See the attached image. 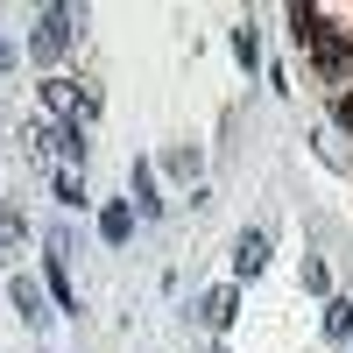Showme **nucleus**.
I'll use <instances>...</instances> for the list:
<instances>
[{
    "mask_svg": "<svg viewBox=\"0 0 353 353\" xmlns=\"http://www.w3.org/2000/svg\"><path fill=\"white\" fill-rule=\"evenodd\" d=\"M325 332H332V339L353 332V304H332V311H325Z\"/></svg>",
    "mask_w": 353,
    "mask_h": 353,
    "instance_id": "6e6552de",
    "label": "nucleus"
},
{
    "mask_svg": "<svg viewBox=\"0 0 353 353\" xmlns=\"http://www.w3.org/2000/svg\"><path fill=\"white\" fill-rule=\"evenodd\" d=\"M290 21H297V43L311 50L318 78H332V85H339V78H353V36H339L325 8H290Z\"/></svg>",
    "mask_w": 353,
    "mask_h": 353,
    "instance_id": "f257e3e1",
    "label": "nucleus"
},
{
    "mask_svg": "<svg viewBox=\"0 0 353 353\" xmlns=\"http://www.w3.org/2000/svg\"><path fill=\"white\" fill-rule=\"evenodd\" d=\"M99 233H106V241H128V233H134V205H106V212H99Z\"/></svg>",
    "mask_w": 353,
    "mask_h": 353,
    "instance_id": "20e7f679",
    "label": "nucleus"
},
{
    "mask_svg": "<svg viewBox=\"0 0 353 353\" xmlns=\"http://www.w3.org/2000/svg\"><path fill=\"white\" fill-rule=\"evenodd\" d=\"M14 304H21V318H50V311H43V297H36V283H28V276H14Z\"/></svg>",
    "mask_w": 353,
    "mask_h": 353,
    "instance_id": "423d86ee",
    "label": "nucleus"
},
{
    "mask_svg": "<svg viewBox=\"0 0 353 353\" xmlns=\"http://www.w3.org/2000/svg\"><path fill=\"white\" fill-rule=\"evenodd\" d=\"M332 113H339V128H353V92H339V106H332Z\"/></svg>",
    "mask_w": 353,
    "mask_h": 353,
    "instance_id": "1a4fd4ad",
    "label": "nucleus"
},
{
    "mask_svg": "<svg viewBox=\"0 0 353 353\" xmlns=\"http://www.w3.org/2000/svg\"><path fill=\"white\" fill-rule=\"evenodd\" d=\"M261 261H269V233H241V248H233V269H241V276H254Z\"/></svg>",
    "mask_w": 353,
    "mask_h": 353,
    "instance_id": "7ed1b4c3",
    "label": "nucleus"
},
{
    "mask_svg": "<svg viewBox=\"0 0 353 353\" xmlns=\"http://www.w3.org/2000/svg\"><path fill=\"white\" fill-rule=\"evenodd\" d=\"M43 99H50L57 113H71V106H78V85H71V78H50V85H43Z\"/></svg>",
    "mask_w": 353,
    "mask_h": 353,
    "instance_id": "39448f33",
    "label": "nucleus"
},
{
    "mask_svg": "<svg viewBox=\"0 0 353 353\" xmlns=\"http://www.w3.org/2000/svg\"><path fill=\"white\" fill-rule=\"evenodd\" d=\"M71 50V8H50L36 28V57H64Z\"/></svg>",
    "mask_w": 353,
    "mask_h": 353,
    "instance_id": "f03ea898",
    "label": "nucleus"
},
{
    "mask_svg": "<svg viewBox=\"0 0 353 353\" xmlns=\"http://www.w3.org/2000/svg\"><path fill=\"white\" fill-rule=\"evenodd\" d=\"M233 318V290H212V297H205V325H226Z\"/></svg>",
    "mask_w": 353,
    "mask_h": 353,
    "instance_id": "0eeeda50",
    "label": "nucleus"
}]
</instances>
